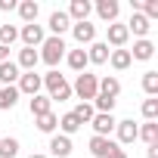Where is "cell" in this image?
<instances>
[{
	"instance_id": "603a6c76",
	"label": "cell",
	"mask_w": 158,
	"mask_h": 158,
	"mask_svg": "<svg viewBox=\"0 0 158 158\" xmlns=\"http://www.w3.org/2000/svg\"><path fill=\"white\" fill-rule=\"evenodd\" d=\"M136 139H143L146 146H155L158 143V121H143L136 130Z\"/></svg>"
},
{
	"instance_id": "e0dca14e",
	"label": "cell",
	"mask_w": 158,
	"mask_h": 158,
	"mask_svg": "<svg viewBox=\"0 0 158 158\" xmlns=\"http://www.w3.org/2000/svg\"><path fill=\"white\" fill-rule=\"evenodd\" d=\"M13 62L19 65V71H34V68H37V62H40V56H37V50L22 47V50H19V56H16Z\"/></svg>"
},
{
	"instance_id": "ffe728a7",
	"label": "cell",
	"mask_w": 158,
	"mask_h": 158,
	"mask_svg": "<svg viewBox=\"0 0 158 158\" xmlns=\"http://www.w3.org/2000/svg\"><path fill=\"white\" fill-rule=\"evenodd\" d=\"M28 112H31L34 118H40V115L53 112V102H50V96H47V93H37V96H31V99H28Z\"/></svg>"
},
{
	"instance_id": "ab89813d",
	"label": "cell",
	"mask_w": 158,
	"mask_h": 158,
	"mask_svg": "<svg viewBox=\"0 0 158 158\" xmlns=\"http://www.w3.org/2000/svg\"><path fill=\"white\" fill-rule=\"evenodd\" d=\"M28 158H50V155H40V152H34V155H28Z\"/></svg>"
},
{
	"instance_id": "836d02e7",
	"label": "cell",
	"mask_w": 158,
	"mask_h": 158,
	"mask_svg": "<svg viewBox=\"0 0 158 158\" xmlns=\"http://www.w3.org/2000/svg\"><path fill=\"white\" fill-rule=\"evenodd\" d=\"M143 90H146V96H158V71L143 74Z\"/></svg>"
},
{
	"instance_id": "74e56055",
	"label": "cell",
	"mask_w": 158,
	"mask_h": 158,
	"mask_svg": "<svg viewBox=\"0 0 158 158\" xmlns=\"http://www.w3.org/2000/svg\"><path fill=\"white\" fill-rule=\"evenodd\" d=\"M146 158H158V143H155V146H149V149H146Z\"/></svg>"
},
{
	"instance_id": "f1b7e54d",
	"label": "cell",
	"mask_w": 158,
	"mask_h": 158,
	"mask_svg": "<svg viewBox=\"0 0 158 158\" xmlns=\"http://www.w3.org/2000/svg\"><path fill=\"white\" fill-rule=\"evenodd\" d=\"M81 127H84V124L77 121V118H74L71 112H65V115L59 118V133H62V136H71V133H77Z\"/></svg>"
},
{
	"instance_id": "484cf974",
	"label": "cell",
	"mask_w": 158,
	"mask_h": 158,
	"mask_svg": "<svg viewBox=\"0 0 158 158\" xmlns=\"http://www.w3.org/2000/svg\"><path fill=\"white\" fill-rule=\"evenodd\" d=\"M90 106H93V112H99V115H112L115 106H118V99H112V96H106V93H96Z\"/></svg>"
},
{
	"instance_id": "4fadbf2b",
	"label": "cell",
	"mask_w": 158,
	"mask_h": 158,
	"mask_svg": "<svg viewBox=\"0 0 158 158\" xmlns=\"http://www.w3.org/2000/svg\"><path fill=\"white\" fill-rule=\"evenodd\" d=\"M109 53H112V50H109L106 40H93V44L87 47V62H90V65H106V62H109Z\"/></svg>"
},
{
	"instance_id": "d6a6232c",
	"label": "cell",
	"mask_w": 158,
	"mask_h": 158,
	"mask_svg": "<svg viewBox=\"0 0 158 158\" xmlns=\"http://www.w3.org/2000/svg\"><path fill=\"white\" fill-rule=\"evenodd\" d=\"M139 112H143L146 121H155V118H158V99H155V96H146L143 106H139Z\"/></svg>"
},
{
	"instance_id": "f546056e",
	"label": "cell",
	"mask_w": 158,
	"mask_h": 158,
	"mask_svg": "<svg viewBox=\"0 0 158 158\" xmlns=\"http://www.w3.org/2000/svg\"><path fill=\"white\" fill-rule=\"evenodd\" d=\"M19 139L16 136H0V158H16L19 155Z\"/></svg>"
},
{
	"instance_id": "6da1fadb",
	"label": "cell",
	"mask_w": 158,
	"mask_h": 158,
	"mask_svg": "<svg viewBox=\"0 0 158 158\" xmlns=\"http://www.w3.org/2000/svg\"><path fill=\"white\" fill-rule=\"evenodd\" d=\"M71 93L81 99V102H93V96L99 93V74L81 71V74L74 77V84H71Z\"/></svg>"
},
{
	"instance_id": "277c9868",
	"label": "cell",
	"mask_w": 158,
	"mask_h": 158,
	"mask_svg": "<svg viewBox=\"0 0 158 158\" xmlns=\"http://www.w3.org/2000/svg\"><path fill=\"white\" fill-rule=\"evenodd\" d=\"M19 40H22V47H40L44 40H47V28L44 25H37V22H31V25H22L19 28Z\"/></svg>"
},
{
	"instance_id": "f35d334b",
	"label": "cell",
	"mask_w": 158,
	"mask_h": 158,
	"mask_svg": "<svg viewBox=\"0 0 158 158\" xmlns=\"http://www.w3.org/2000/svg\"><path fill=\"white\" fill-rule=\"evenodd\" d=\"M0 62H10V47H0Z\"/></svg>"
},
{
	"instance_id": "44dd1931",
	"label": "cell",
	"mask_w": 158,
	"mask_h": 158,
	"mask_svg": "<svg viewBox=\"0 0 158 158\" xmlns=\"http://www.w3.org/2000/svg\"><path fill=\"white\" fill-rule=\"evenodd\" d=\"M109 65H112L115 71H127V68L133 65L130 50H112V53H109Z\"/></svg>"
},
{
	"instance_id": "4dcf8cb0",
	"label": "cell",
	"mask_w": 158,
	"mask_h": 158,
	"mask_svg": "<svg viewBox=\"0 0 158 158\" xmlns=\"http://www.w3.org/2000/svg\"><path fill=\"white\" fill-rule=\"evenodd\" d=\"M16 40H19V28H16V25H10V22L0 25V47H10V50H13Z\"/></svg>"
},
{
	"instance_id": "d4e9b609",
	"label": "cell",
	"mask_w": 158,
	"mask_h": 158,
	"mask_svg": "<svg viewBox=\"0 0 158 158\" xmlns=\"http://www.w3.org/2000/svg\"><path fill=\"white\" fill-rule=\"evenodd\" d=\"M112 146H115V139H109V136H90V155L93 158H106Z\"/></svg>"
},
{
	"instance_id": "8992f818",
	"label": "cell",
	"mask_w": 158,
	"mask_h": 158,
	"mask_svg": "<svg viewBox=\"0 0 158 158\" xmlns=\"http://www.w3.org/2000/svg\"><path fill=\"white\" fill-rule=\"evenodd\" d=\"M71 37L77 47H90L96 40V25L87 19V22H71Z\"/></svg>"
},
{
	"instance_id": "5b68a950",
	"label": "cell",
	"mask_w": 158,
	"mask_h": 158,
	"mask_svg": "<svg viewBox=\"0 0 158 158\" xmlns=\"http://www.w3.org/2000/svg\"><path fill=\"white\" fill-rule=\"evenodd\" d=\"M127 40H130V31H127L124 22H112V25H106V44H109L112 50H124Z\"/></svg>"
},
{
	"instance_id": "30bf717a",
	"label": "cell",
	"mask_w": 158,
	"mask_h": 158,
	"mask_svg": "<svg viewBox=\"0 0 158 158\" xmlns=\"http://www.w3.org/2000/svg\"><path fill=\"white\" fill-rule=\"evenodd\" d=\"M90 13H93V3H90V0H71L68 10H65V16H68L71 22H87Z\"/></svg>"
},
{
	"instance_id": "5bb4252c",
	"label": "cell",
	"mask_w": 158,
	"mask_h": 158,
	"mask_svg": "<svg viewBox=\"0 0 158 158\" xmlns=\"http://www.w3.org/2000/svg\"><path fill=\"white\" fill-rule=\"evenodd\" d=\"M115 124H118V118L115 115H93V121H90V127H93V136H109L112 130H115Z\"/></svg>"
},
{
	"instance_id": "8fae6325",
	"label": "cell",
	"mask_w": 158,
	"mask_h": 158,
	"mask_svg": "<svg viewBox=\"0 0 158 158\" xmlns=\"http://www.w3.org/2000/svg\"><path fill=\"white\" fill-rule=\"evenodd\" d=\"M124 25H127V31H130L136 40L149 37V31H152V22H149L143 13H133V16H130V22H124Z\"/></svg>"
},
{
	"instance_id": "8d00e7d4",
	"label": "cell",
	"mask_w": 158,
	"mask_h": 158,
	"mask_svg": "<svg viewBox=\"0 0 158 158\" xmlns=\"http://www.w3.org/2000/svg\"><path fill=\"white\" fill-rule=\"evenodd\" d=\"M19 3H16V0H0V13H13Z\"/></svg>"
},
{
	"instance_id": "d6986e66",
	"label": "cell",
	"mask_w": 158,
	"mask_h": 158,
	"mask_svg": "<svg viewBox=\"0 0 158 158\" xmlns=\"http://www.w3.org/2000/svg\"><path fill=\"white\" fill-rule=\"evenodd\" d=\"M19 65L10 59V62H0V84L3 87H16V81H19Z\"/></svg>"
},
{
	"instance_id": "7a4b0ae2",
	"label": "cell",
	"mask_w": 158,
	"mask_h": 158,
	"mask_svg": "<svg viewBox=\"0 0 158 158\" xmlns=\"http://www.w3.org/2000/svg\"><path fill=\"white\" fill-rule=\"evenodd\" d=\"M65 50H68V44H65L62 37H50V34H47V40L40 44V53H37V56H40V62H44V65L56 68V65L65 59Z\"/></svg>"
},
{
	"instance_id": "9c48e42d",
	"label": "cell",
	"mask_w": 158,
	"mask_h": 158,
	"mask_svg": "<svg viewBox=\"0 0 158 158\" xmlns=\"http://www.w3.org/2000/svg\"><path fill=\"white\" fill-rule=\"evenodd\" d=\"M136 130H139V124H133V118H124V121H118V124H115L118 146H130V143H136Z\"/></svg>"
},
{
	"instance_id": "1f68e13d",
	"label": "cell",
	"mask_w": 158,
	"mask_h": 158,
	"mask_svg": "<svg viewBox=\"0 0 158 158\" xmlns=\"http://www.w3.org/2000/svg\"><path fill=\"white\" fill-rule=\"evenodd\" d=\"M71 115H74L77 121H81V124H90L96 112H93V106H90V102H77V106L71 109Z\"/></svg>"
},
{
	"instance_id": "7402d4cb",
	"label": "cell",
	"mask_w": 158,
	"mask_h": 158,
	"mask_svg": "<svg viewBox=\"0 0 158 158\" xmlns=\"http://www.w3.org/2000/svg\"><path fill=\"white\" fill-rule=\"evenodd\" d=\"M34 124H37V130H40V133H47V136H53V133L59 130V115H56V112H47V115H40V118H34Z\"/></svg>"
},
{
	"instance_id": "7c38bea8",
	"label": "cell",
	"mask_w": 158,
	"mask_h": 158,
	"mask_svg": "<svg viewBox=\"0 0 158 158\" xmlns=\"http://www.w3.org/2000/svg\"><path fill=\"white\" fill-rule=\"evenodd\" d=\"M65 65L71 68V71H77V74H81V71H87V50L84 47H74V50H65Z\"/></svg>"
},
{
	"instance_id": "ba28073f",
	"label": "cell",
	"mask_w": 158,
	"mask_h": 158,
	"mask_svg": "<svg viewBox=\"0 0 158 158\" xmlns=\"http://www.w3.org/2000/svg\"><path fill=\"white\" fill-rule=\"evenodd\" d=\"M47 28H50V37H62L65 31H71V19L65 16V10H53L47 19Z\"/></svg>"
},
{
	"instance_id": "9a60e30c",
	"label": "cell",
	"mask_w": 158,
	"mask_h": 158,
	"mask_svg": "<svg viewBox=\"0 0 158 158\" xmlns=\"http://www.w3.org/2000/svg\"><path fill=\"white\" fill-rule=\"evenodd\" d=\"M71 136H62V133H53L50 136V155L53 158H68L71 155Z\"/></svg>"
},
{
	"instance_id": "3957f363",
	"label": "cell",
	"mask_w": 158,
	"mask_h": 158,
	"mask_svg": "<svg viewBox=\"0 0 158 158\" xmlns=\"http://www.w3.org/2000/svg\"><path fill=\"white\" fill-rule=\"evenodd\" d=\"M16 90H19V96H37V93L44 90L40 74H37V71H22L19 81H16Z\"/></svg>"
},
{
	"instance_id": "52a82bcc",
	"label": "cell",
	"mask_w": 158,
	"mask_h": 158,
	"mask_svg": "<svg viewBox=\"0 0 158 158\" xmlns=\"http://www.w3.org/2000/svg\"><path fill=\"white\" fill-rule=\"evenodd\" d=\"M93 13L99 16V22L112 25V22H118V16H121V3H118V0H96V3H93Z\"/></svg>"
},
{
	"instance_id": "cb8c5ba5",
	"label": "cell",
	"mask_w": 158,
	"mask_h": 158,
	"mask_svg": "<svg viewBox=\"0 0 158 158\" xmlns=\"http://www.w3.org/2000/svg\"><path fill=\"white\" fill-rule=\"evenodd\" d=\"M40 81H44V87H47V96L56 93L62 84H68V81H65V74H59V68H50L47 74H40Z\"/></svg>"
},
{
	"instance_id": "2e32d148",
	"label": "cell",
	"mask_w": 158,
	"mask_h": 158,
	"mask_svg": "<svg viewBox=\"0 0 158 158\" xmlns=\"http://www.w3.org/2000/svg\"><path fill=\"white\" fill-rule=\"evenodd\" d=\"M152 56H155V44H152L149 37L133 40V50H130V59H133V62H149Z\"/></svg>"
},
{
	"instance_id": "ac0fdd59",
	"label": "cell",
	"mask_w": 158,
	"mask_h": 158,
	"mask_svg": "<svg viewBox=\"0 0 158 158\" xmlns=\"http://www.w3.org/2000/svg\"><path fill=\"white\" fill-rule=\"evenodd\" d=\"M16 13H19L22 25H31V22H37V16H40V3H37V0H22V3L16 6Z\"/></svg>"
},
{
	"instance_id": "83f0119b",
	"label": "cell",
	"mask_w": 158,
	"mask_h": 158,
	"mask_svg": "<svg viewBox=\"0 0 158 158\" xmlns=\"http://www.w3.org/2000/svg\"><path fill=\"white\" fill-rule=\"evenodd\" d=\"M99 93H106V96L118 99V93H121V81H118L115 74H106V77H99Z\"/></svg>"
},
{
	"instance_id": "e575fe53",
	"label": "cell",
	"mask_w": 158,
	"mask_h": 158,
	"mask_svg": "<svg viewBox=\"0 0 158 158\" xmlns=\"http://www.w3.org/2000/svg\"><path fill=\"white\" fill-rule=\"evenodd\" d=\"M65 99H71V84H62L56 93H50V102H65Z\"/></svg>"
},
{
	"instance_id": "d590c367",
	"label": "cell",
	"mask_w": 158,
	"mask_h": 158,
	"mask_svg": "<svg viewBox=\"0 0 158 158\" xmlns=\"http://www.w3.org/2000/svg\"><path fill=\"white\" fill-rule=\"evenodd\" d=\"M106 158H127V152H124V149H121V146L115 143V146L109 149V155H106Z\"/></svg>"
},
{
	"instance_id": "4316f807",
	"label": "cell",
	"mask_w": 158,
	"mask_h": 158,
	"mask_svg": "<svg viewBox=\"0 0 158 158\" xmlns=\"http://www.w3.org/2000/svg\"><path fill=\"white\" fill-rule=\"evenodd\" d=\"M19 106V90L16 87H0V112H10Z\"/></svg>"
}]
</instances>
